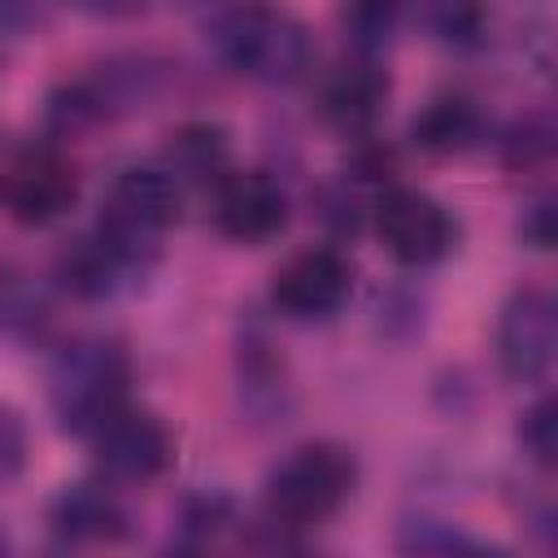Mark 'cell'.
Wrapping results in <instances>:
<instances>
[{
  "label": "cell",
  "instance_id": "1",
  "mask_svg": "<svg viewBox=\"0 0 558 558\" xmlns=\"http://www.w3.org/2000/svg\"><path fill=\"white\" fill-rule=\"evenodd\" d=\"M357 484V462L340 445H301L292 449L279 471L266 484V519L275 527H318L327 523L353 493Z\"/></svg>",
  "mask_w": 558,
  "mask_h": 558
},
{
  "label": "cell",
  "instance_id": "2",
  "mask_svg": "<svg viewBox=\"0 0 558 558\" xmlns=\"http://www.w3.org/2000/svg\"><path fill=\"white\" fill-rule=\"evenodd\" d=\"M218 44H222V57L257 78V83H270V87H292L310 74L314 65V44H310V31L279 13V9H235L222 31H218Z\"/></svg>",
  "mask_w": 558,
  "mask_h": 558
},
{
  "label": "cell",
  "instance_id": "3",
  "mask_svg": "<svg viewBox=\"0 0 558 558\" xmlns=\"http://www.w3.org/2000/svg\"><path fill=\"white\" fill-rule=\"evenodd\" d=\"M126 357L109 340H78L57 353L48 371V401L65 432H92L109 410L122 405Z\"/></svg>",
  "mask_w": 558,
  "mask_h": 558
},
{
  "label": "cell",
  "instance_id": "4",
  "mask_svg": "<svg viewBox=\"0 0 558 558\" xmlns=\"http://www.w3.org/2000/svg\"><path fill=\"white\" fill-rule=\"evenodd\" d=\"M179 183L174 170H153V166H131L122 170L100 205V235L113 240L131 262H140L144 253H153L161 244V235L179 222Z\"/></svg>",
  "mask_w": 558,
  "mask_h": 558
},
{
  "label": "cell",
  "instance_id": "5",
  "mask_svg": "<svg viewBox=\"0 0 558 558\" xmlns=\"http://www.w3.org/2000/svg\"><path fill=\"white\" fill-rule=\"evenodd\" d=\"M96 466L113 484H148L157 480L174 458V436L153 410L118 405L92 427Z\"/></svg>",
  "mask_w": 558,
  "mask_h": 558
},
{
  "label": "cell",
  "instance_id": "6",
  "mask_svg": "<svg viewBox=\"0 0 558 558\" xmlns=\"http://www.w3.org/2000/svg\"><path fill=\"white\" fill-rule=\"evenodd\" d=\"M375 231L379 244L401 262V266H432L453 248V218L440 201L414 187H388L375 201Z\"/></svg>",
  "mask_w": 558,
  "mask_h": 558
},
{
  "label": "cell",
  "instance_id": "7",
  "mask_svg": "<svg viewBox=\"0 0 558 558\" xmlns=\"http://www.w3.org/2000/svg\"><path fill=\"white\" fill-rule=\"evenodd\" d=\"M554 344H558V314H554L549 292H541V288L514 292L497 323V362H501L506 379L541 384L549 375Z\"/></svg>",
  "mask_w": 558,
  "mask_h": 558
},
{
  "label": "cell",
  "instance_id": "8",
  "mask_svg": "<svg viewBox=\"0 0 558 558\" xmlns=\"http://www.w3.org/2000/svg\"><path fill=\"white\" fill-rule=\"evenodd\" d=\"M74 196H78V174L52 148H31L0 174V201L9 218L22 227L57 222L74 205Z\"/></svg>",
  "mask_w": 558,
  "mask_h": 558
},
{
  "label": "cell",
  "instance_id": "9",
  "mask_svg": "<svg viewBox=\"0 0 558 558\" xmlns=\"http://www.w3.org/2000/svg\"><path fill=\"white\" fill-rule=\"evenodd\" d=\"M353 292V266L336 248H301L275 270L270 296L288 318H327Z\"/></svg>",
  "mask_w": 558,
  "mask_h": 558
},
{
  "label": "cell",
  "instance_id": "10",
  "mask_svg": "<svg viewBox=\"0 0 558 558\" xmlns=\"http://www.w3.org/2000/svg\"><path fill=\"white\" fill-rule=\"evenodd\" d=\"M214 222L227 240L266 244L288 227V196L262 170H235L218 179L214 192Z\"/></svg>",
  "mask_w": 558,
  "mask_h": 558
},
{
  "label": "cell",
  "instance_id": "11",
  "mask_svg": "<svg viewBox=\"0 0 558 558\" xmlns=\"http://www.w3.org/2000/svg\"><path fill=\"white\" fill-rule=\"evenodd\" d=\"M388 105V74L375 61H344L323 83V118L344 135H366Z\"/></svg>",
  "mask_w": 558,
  "mask_h": 558
},
{
  "label": "cell",
  "instance_id": "12",
  "mask_svg": "<svg viewBox=\"0 0 558 558\" xmlns=\"http://www.w3.org/2000/svg\"><path fill=\"white\" fill-rule=\"evenodd\" d=\"M131 266H140V262H131V257H126L113 240H105L100 231L74 240V244L61 253V262H57L65 288H70L74 296H87V301L109 296V292L122 283V275H126Z\"/></svg>",
  "mask_w": 558,
  "mask_h": 558
},
{
  "label": "cell",
  "instance_id": "13",
  "mask_svg": "<svg viewBox=\"0 0 558 558\" xmlns=\"http://www.w3.org/2000/svg\"><path fill=\"white\" fill-rule=\"evenodd\" d=\"M122 523H126L122 506L96 484H74L52 506V527L65 541H113L122 536Z\"/></svg>",
  "mask_w": 558,
  "mask_h": 558
},
{
  "label": "cell",
  "instance_id": "14",
  "mask_svg": "<svg viewBox=\"0 0 558 558\" xmlns=\"http://www.w3.org/2000/svg\"><path fill=\"white\" fill-rule=\"evenodd\" d=\"M484 135V118L466 96H436L418 118H414V144L427 153H466Z\"/></svg>",
  "mask_w": 558,
  "mask_h": 558
},
{
  "label": "cell",
  "instance_id": "15",
  "mask_svg": "<svg viewBox=\"0 0 558 558\" xmlns=\"http://www.w3.org/2000/svg\"><path fill=\"white\" fill-rule=\"evenodd\" d=\"M170 161H174L179 174H192V179L218 174L222 161H227V140H222L218 126L192 122V126H183L179 135H170Z\"/></svg>",
  "mask_w": 558,
  "mask_h": 558
},
{
  "label": "cell",
  "instance_id": "16",
  "mask_svg": "<svg viewBox=\"0 0 558 558\" xmlns=\"http://www.w3.org/2000/svg\"><path fill=\"white\" fill-rule=\"evenodd\" d=\"M397 13H401V0H353L349 26H353L362 48H375V44H384L392 35Z\"/></svg>",
  "mask_w": 558,
  "mask_h": 558
},
{
  "label": "cell",
  "instance_id": "17",
  "mask_svg": "<svg viewBox=\"0 0 558 558\" xmlns=\"http://www.w3.org/2000/svg\"><path fill=\"white\" fill-rule=\"evenodd\" d=\"M480 4L475 0H432V26L440 39H458V44H471L480 35Z\"/></svg>",
  "mask_w": 558,
  "mask_h": 558
},
{
  "label": "cell",
  "instance_id": "18",
  "mask_svg": "<svg viewBox=\"0 0 558 558\" xmlns=\"http://www.w3.org/2000/svg\"><path fill=\"white\" fill-rule=\"evenodd\" d=\"M26 458H31V432H26V418H22L13 405H0V480L22 475Z\"/></svg>",
  "mask_w": 558,
  "mask_h": 558
},
{
  "label": "cell",
  "instance_id": "19",
  "mask_svg": "<svg viewBox=\"0 0 558 558\" xmlns=\"http://www.w3.org/2000/svg\"><path fill=\"white\" fill-rule=\"evenodd\" d=\"M519 440H523V449H527L541 466L554 462V405H549V401H536V405L523 414Z\"/></svg>",
  "mask_w": 558,
  "mask_h": 558
},
{
  "label": "cell",
  "instance_id": "20",
  "mask_svg": "<svg viewBox=\"0 0 558 558\" xmlns=\"http://www.w3.org/2000/svg\"><path fill=\"white\" fill-rule=\"evenodd\" d=\"M35 22V0H0V31H26Z\"/></svg>",
  "mask_w": 558,
  "mask_h": 558
},
{
  "label": "cell",
  "instance_id": "21",
  "mask_svg": "<svg viewBox=\"0 0 558 558\" xmlns=\"http://www.w3.org/2000/svg\"><path fill=\"white\" fill-rule=\"evenodd\" d=\"M549 218H554V209H549V201H541V205L532 209V222L523 227V240H532L536 248H549V240H554V231H549Z\"/></svg>",
  "mask_w": 558,
  "mask_h": 558
},
{
  "label": "cell",
  "instance_id": "22",
  "mask_svg": "<svg viewBox=\"0 0 558 558\" xmlns=\"http://www.w3.org/2000/svg\"><path fill=\"white\" fill-rule=\"evenodd\" d=\"M74 4L87 13H131L140 0H74Z\"/></svg>",
  "mask_w": 558,
  "mask_h": 558
},
{
  "label": "cell",
  "instance_id": "23",
  "mask_svg": "<svg viewBox=\"0 0 558 558\" xmlns=\"http://www.w3.org/2000/svg\"><path fill=\"white\" fill-rule=\"evenodd\" d=\"M0 549H4V536H0Z\"/></svg>",
  "mask_w": 558,
  "mask_h": 558
}]
</instances>
